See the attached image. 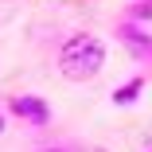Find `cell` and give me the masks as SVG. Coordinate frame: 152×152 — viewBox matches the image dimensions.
Segmentation results:
<instances>
[{
  "instance_id": "cell-4",
  "label": "cell",
  "mask_w": 152,
  "mask_h": 152,
  "mask_svg": "<svg viewBox=\"0 0 152 152\" xmlns=\"http://www.w3.org/2000/svg\"><path fill=\"white\" fill-rule=\"evenodd\" d=\"M140 94H144V74H133L129 82H121V86L113 90L109 98H113V105H133Z\"/></svg>"
},
{
  "instance_id": "cell-6",
  "label": "cell",
  "mask_w": 152,
  "mask_h": 152,
  "mask_svg": "<svg viewBox=\"0 0 152 152\" xmlns=\"http://www.w3.org/2000/svg\"><path fill=\"white\" fill-rule=\"evenodd\" d=\"M39 152H70V148H63V144H51V148H39Z\"/></svg>"
},
{
  "instance_id": "cell-5",
  "label": "cell",
  "mask_w": 152,
  "mask_h": 152,
  "mask_svg": "<svg viewBox=\"0 0 152 152\" xmlns=\"http://www.w3.org/2000/svg\"><path fill=\"white\" fill-rule=\"evenodd\" d=\"M129 20L133 23H152V0H137V4H129Z\"/></svg>"
},
{
  "instance_id": "cell-3",
  "label": "cell",
  "mask_w": 152,
  "mask_h": 152,
  "mask_svg": "<svg viewBox=\"0 0 152 152\" xmlns=\"http://www.w3.org/2000/svg\"><path fill=\"white\" fill-rule=\"evenodd\" d=\"M117 39L125 43V51H129V55L137 58L140 66H148V70H152V35L144 31L140 23H133V20H125V23L117 27Z\"/></svg>"
},
{
  "instance_id": "cell-1",
  "label": "cell",
  "mask_w": 152,
  "mask_h": 152,
  "mask_svg": "<svg viewBox=\"0 0 152 152\" xmlns=\"http://www.w3.org/2000/svg\"><path fill=\"white\" fill-rule=\"evenodd\" d=\"M105 66V43L90 31H74L58 47V74L66 82H94Z\"/></svg>"
},
{
  "instance_id": "cell-7",
  "label": "cell",
  "mask_w": 152,
  "mask_h": 152,
  "mask_svg": "<svg viewBox=\"0 0 152 152\" xmlns=\"http://www.w3.org/2000/svg\"><path fill=\"white\" fill-rule=\"evenodd\" d=\"M0 133H4V113H0Z\"/></svg>"
},
{
  "instance_id": "cell-2",
  "label": "cell",
  "mask_w": 152,
  "mask_h": 152,
  "mask_svg": "<svg viewBox=\"0 0 152 152\" xmlns=\"http://www.w3.org/2000/svg\"><path fill=\"white\" fill-rule=\"evenodd\" d=\"M4 109H8L12 117L27 121V125H35V129L51 125V105H47V98H39V94H12V98L4 102Z\"/></svg>"
}]
</instances>
